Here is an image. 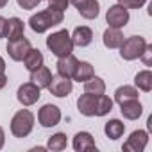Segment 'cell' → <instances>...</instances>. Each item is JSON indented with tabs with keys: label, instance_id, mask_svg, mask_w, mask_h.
Returning a JSON list of instances; mask_svg holds the SVG:
<instances>
[{
	"label": "cell",
	"instance_id": "6da1fadb",
	"mask_svg": "<svg viewBox=\"0 0 152 152\" xmlns=\"http://www.w3.org/2000/svg\"><path fill=\"white\" fill-rule=\"evenodd\" d=\"M63 20H64V13L48 7V9H45V11H39V13L32 15V16L29 18V25H31V29H32L34 32L41 34V32H47L48 29H52V27L63 23Z\"/></svg>",
	"mask_w": 152,
	"mask_h": 152
},
{
	"label": "cell",
	"instance_id": "7a4b0ae2",
	"mask_svg": "<svg viewBox=\"0 0 152 152\" xmlns=\"http://www.w3.org/2000/svg\"><path fill=\"white\" fill-rule=\"evenodd\" d=\"M47 48L56 56V57H64L68 54H72L73 50V41H72V36L66 29L63 31H57V32H52L48 38H47Z\"/></svg>",
	"mask_w": 152,
	"mask_h": 152
},
{
	"label": "cell",
	"instance_id": "3957f363",
	"mask_svg": "<svg viewBox=\"0 0 152 152\" xmlns=\"http://www.w3.org/2000/svg\"><path fill=\"white\" fill-rule=\"evenodd\" d=\"M34 129V115L29 109H20L11 118V132L15 138H25Z\"/></svg>",
	"mask_w": 152,
	"mask_h": 152
},
{
	"label": "cell",
	"instance_id": "277c9868",
	"mask_svg": "<svg viewBox=\"0 0 152 152\" xmlns=\"http://www.w3.org/2000/svg\"><path fill=\"white\" fill-rule=\"evenodd\" d=\"M145 47H147L145 38H141V36H131V38H127V39H124V43H122L118 48H120L122 59H125V61H134V59H138V57L143 54Z\"/></svg>",
	"mask_w": 152,
	"mask_h": 152
},
{
	"label": "cell",
	"instance_id": "5b68a950",
	"mask_svg": "<svg viewBox=\"0 0 152 152\" xmlns=\"http://www.w3.org/2000/svg\"><path fill=\"white\" fill-rule=\"evenodd\" d=\"M106 22L109 23V27H115V29L125 27L129 23V9H125L120 4L111 6L106 13Z\"/></svg>",
	"mask_w": 152,
	"mask_h": 152
},
{
	"label": "cell",
	"instance_id": "8992f818",
	"mask_svg": "<svg viewBox=\"0 0 152 152\" xmlns=\"http://www.w3.org/2000/svg\"><path fill=\"white\" fill-rule=\"evenodd\" d=\"M47 90L54 95V97H59V99H63V97H66L68 93H72V90H73V83H72V79H68V77H63V75H52V81H50V84L47 86Z\"/></svg>",
	"mask_w": 152,
	"mask_h": 152
},
{
	"label": "cell",
	"instance_id": "52a82bcc",
	"mask_svg": "<svg viewBox=\"0 0 152 152\" xmlns=\"http://www.w3.org/2000/svg\"><path fill=\"white\" fill-rule=\"evenodd\" d=\"M31 41L25 36H20L16 39H9L7 43V54L13 61H23V57L27 56V52L31 50Z\"/></svg>",
	"mask_w": 152,
	"mask_h": 152
},
{
	"label": "cell",
	"instance_id": "ba28073f",
	"mask_svg": "<svg viewBox=\"0 0 152 152\" xmlns=\"http://www.w3.org/2000/svg\"><path fill=\"white\" fill-rule=\"evenodd\" d=\"M147 143H148V132L138 129V131H132L131 132V136L124 143L122 150L124 152H141L147 147Z\"/></svg>",
	"mask_w": 152,
	"mask_h": 152
},
{
	"label": "cell",
	"instance_id": "9c48e42d",
	"mask_svg": "<svg viewBox=\"0 0 152 152\" xmlns=\"http://www.w3.org/2000/svg\"><path fill=\"white\" fill-rule=\"evenodd\" d=\"M39 97H41L39 88H38L34 83H25V84H22V86L18 88V91H16V99H18V102L23 104V106H32V104H36V102L39 100Z\"/></svg>",
	"mask_w": 152,
	"mask_h": 152
},
{
	"label": "cell",
	"instance_id": "30bf717a",
	"mask_svg": "<svg viewBox=\"0 0 152 152\" xmlns=\"http://www.w3.org/2000/svg\"><path fill=\"white\" fill-rule=\"evenodd\" d=\"M38 122L43 127H54L61 122V109L54 104H45L38 113Z\"/></svg>",
	"mask_w": 152,
	"mask_h": 152
},
{
	"label": "cell",
	"instance_id": "8fae6325",
	"mask_svg": "<svg viewBox=\"0 0 152 152\" xmlns=\"http://www.w3.org/2000/svg\"><path fill=\"white\" fill-rule=\"evenodd\" d=\"M73 150L75 152H91V150H97L93 136L90 132H86V131L77 132L73 136Z\"/></svg>",
	"mask_w": 152,
	"mask_h": 152
},
{
	"label": "cell",
	"instance_id": "7c38bea8",
	"mask_svg": "<svg viewBox=\"0 0 152 152\" xmlns=\"http://www.w3.org/2000/svg\"><path fill=\"white\" fill-rule=\"evenodd\" d=\"M77 57L75 56H72V54H68V56H64V57H59L57 59V73L59 75H63V77H68V79H72L73 77V72H75V68H77Z\"/></svg>",
	"mask_w": 152,
	"mask_h": 152
},
{
	"label": "cell",
	"instance_id": "4fadbf2b",
	"mask_svg": "<svg viewBox=\"0 0 152 152\" xmlns=\"http://www.w3.org/2000/svg\"><path fill=\"white\" fill-rule=\"evenodd\" d=\"M120 113L127 120H138L141 116V113H143V106H141V102L138 99L127 100V102H122L120 104Z\"/></svg>",
	"mask_w": 152,
	"mask_h": 152
},
{
	"label": "cell",
	"instance_id": "5bb4252c",
	"mask_svg": "<svg viewBox=\"0 0 152 152\" xmlns=\"http://www.w3.org/2000/svg\"><path fill=\"white\" fill-rule=\"evenodd\" d=\"M97 97L91 93H84L77 99V109L84 116H95V106H97Z\"/></svg>",
	"mask_w": 152,
	"mask_h": 152
},
{
	"label": "cell",
	"instance_id": "9a60e30c",
	"mask_svg": "<svg viewBox=\"0 0 152 152\" xmlns=\"http://www.w3.org/2000/svg\"><path fill=\"white\" fill-rule=\"evenodd\" d=\"M72 41H73V47H88L93 41V31L86 25L75 27L72 34Z\"/></svg>",
	"mask_w": 152,
	"mask_h": 152
},
{
	"label": "cell",
	"instance_id": "2e32d148",
	"mask_svg": "<svg viewBox=\"0 0 152 152\" xmlns=\"http://www.w3.org/2000/svg\"><path fill=\"white\" fill-rule=\"evenodd\" d=\"M50 81H52V72L43 64L39 68H36L34 72H31V83H34L39 90L47 88L50 84Z\"/></svg>",
	"mask_w": 152,
	"mask_h": 152
},
{
	"label": "cell",
	"instance_id": "e0dca14e",
	"mask_svg": "<svg viewBox=\"0 0 152 152\" xmlns=\"http://www.w3.org/2000/svg\"><path fill=\"white\" fill-rule=\"evenodd\" d=\"M102 41L107 48H118L122 43H124V34L120 29H115V27H107L104 31V36H102Z\"/></svg>",
	"mask_w": 152,
	"mask_h": 152
},
{
	"label": "cell",
	"instance_id": "ac0fdd59",
	"mask_svg": "<svg viewBox=\"0 0 152 152\" xmlns=\"http://www.w3.org/2000/svg\"><path fill=\"white\" fill-rule=\"evenodd\" d=\"M95 75V72H93V66H91V63H88V61H79L77 63V68H75V72H73V81H79V83H84V81H88V79H91Z\"/></svg>",
	"mask_w": 152,
	"mask_h": 152
},
{
	"label": "cell",
	"instance_id": "d6986e66",
	"mask_svg": "<svg viewBox=\"0 0 152 152\" xmlns=\"http://www.w3.org/2000/svg\"><path fill=\"white\" fill-rule=\"evenodd\" d=\"M104 132H106V136H107L109 140H118V138H122L124 132H125V124L120 122V120H116V118H113V120H109V122L104 125Z\"/></svg>",
	"mask_w": 152,
	"mask_h": 152
},
{
	"label": "cell",
	"instance_id": "ffe728a7",
	"mask_svg": "<svg viewBox=\"0 0 152 152\" xmlns=\"http://www.w3.org/2000/svg\"><path fill=\"white\" fill-rule=\"evenodd\" d=\"M23 64L29 72H34L36 68H39L43 64V54L39 48H31L27 52V56L23 57Z\"/></svg>",
	"mask_w": 152,
	"mask_h": 152
},
{
	"label": "cell",
	"instance_id": "44dd1931",
	"mask_svg": "<svg viewBox=\"0 0 152 152\" xmlns=\"http://www.w3.org/2000/svg\"><path fill=\"white\" fill-rule=\"evenodd\" d=\"M138 97H140V93H138V88H134V86H120L115 91V102L116 104H122V102H127V100H134Z\"/></svg>",
	"mask_w": 152,
	"mask_h": 152
},
{
	"label": "cell",
	"instance_id": "7402d4cb",
	"mask_svg": "<svg viewBox=\"0 0 152 152\" xmlns=\"http://www.w3.org/2000/svg\"><path fill=\"white\" fill-rule=\"evenodd\" d=\"M134 84L138 90L148 93L152 90V72L150 70H141L136 73V77H134Z\"/></svg>",
	"mask_w": 152,
	"mask_h": 152
},
{
	"label": "cell",
	"instance_id": "603a6c76",
	"mask_svg": "<svg viewBox=\"0 0 152 152\" xmlns=\"http://www.w3.org/2000/svg\"><path fill=\"white\" fill-rule=\"evenodd\" d=\"M23 22L20 20V18H16V16H13V18H9L7 20V31H6V38L7 39H16V38H20V36H23Z\"/></svg>",
	"mask_w": 152,
	"mask_h": 152
},
{
	"label": "cell",
	"instance_id": "cb8c5ba5",
	"mask_svg": "<svg viewBox=\"0 0 152 152\" xmlns=\"http://www.w3.org/2000/svg\"><path fill=\"white\" fill-rule=\"evenodd\" d=\"M106 91V83L100 77H93L84 81V93H91V95H102Z\"/></svg>",
	"mask_w": 152,
	"mask_h": 152
},
{
	"label": "cell",
	"instance_id": "d4e9b609",
	"mask_svg": "<svg viewBox=\"0 0 152 152\" xmlns=\"http://www.w3.org/2000/svg\"><path fill=\"white\" fill-rule=\"evenodd\" d=\"M77 11H79V15H81L83 18H86V20H95V18L99 16V13H100V4H99V0H90L88 4H84V6L79 7Z\"/></svg>",
	"mask_w": 152,
	"mask_h": 152
},
{
	"label": "cell",
	"instance_id": "484cf974",
	"mask_svg": "<svg viewBox=\"0 0 152 152\" xmlns=\"http://www.w3.org/2000/svg\"><path fill=\"white\" fill-rule=\"evenodd\" d=\"M66 134L64 132H56L48 138V143H47V148L48 150H54V152H61L66 148Z\"/></svg>",
	"mask_w": 152,
	"mask_h": 152
},
{
	"label": "cell",
	"instance_id": "4316f807",
	"mask_svg": "<svg viewBox=\"0 0 152 152\" xmlns=\"http://www.w3.org/2000/svg\"><path fill=\"white\" fill-rule=\"evenodd\" d=\"M113 109V100L107 95H99L97 97V106H95V116H106Z\"/></svg>",
	"mask_w": 152,
	"mask_h": 152
},
{
	"label": "cell",
	"instance_id": "83f0119b",
	"mask_svg": "<svg viewBox=\"0 0 152 152\" xmlns=\"http://www.w3.org/2000/svg\"><path fill=\"white\" fill-rule=\"evenodd\" d=\"M118 4L125 9H140L147 4V0H118Z\"/></svg>",
	"mask_w": 152,
	"mask_h": 152
},
{
	"label": "cell",
	"instance_id": "f1b7e54d",
	"mask_svg": "<svg viewBox=\"0 0 152 152\" xmlns=\"http://www.w3.org/2000/svg\"><path fill=\"white\" fill-rule=\"evenodd\" d=\"M68 6H70L68 0H48V7H52L56 11H61V13H64L68 9Z\"/></svg>",
	"mask_w": 152,
	"mask_h": 152
},
{
	"label": "cell",
	"instance_id": "f546056e",
	"mask_svg": "<svg viewBox=\"0 0 152 152\" xmlns=\"http://www.w3.org/2000/svg\"><path fill=\"white\" fill-rule=\"evenodd\" d=\"M18 2V6L22 7V9H34V7H38V4L41 2V0H16Z\"/></svg>",
	"mask_w": 152,
	"mask_h": 152
},
{
	"label": "cell",
	"instance_id": "4dcf8cb0",
	"mask_svg": "<svg viewBox=\"0 0 152 152\" xmlns=\"http://www.w3.org/2000/svg\"><path fill=\"white\" fill-rule=\"evenodd\" d=\"M150 56H152V45H147V47H145V50H143V54L140 56L147 66H150V64H152V57H150Z\"/></svg>",
	"mask_w": 152,
	"mask_h": 152
},
{
	"label": "cell",
	"instance_id": "1f68e13d",
	"mask_svg": "<svg viewBox=\"0 0 152 152\" xmlns=\"http://www.w3.org/2000/svg\"><path fill=\"white\" fill-rule=\"evenodd\" d=\"M6 31H7V18L0 16V38H6Z\"/></svg>",
	"mask_w": 152,
	"mask_h": 152
},
{
	"label": "cell",
	"instance_id": "d6a6232c",
	"mask_svg": "<svg viewBox=\"0 0 152 152\" xmlns=\"http://www.w3.org/2000/svg\"><path fill=\"white\" fill-rule=\"evenodd\" d=\"M7 86V75L4 72H0V90H4Z\"/></svg>",
	"mask_w": 152,
	"mask_h": 152
},
{
	"label": "cell",
	"instance_id": "836d02e7",
	"mask_svg": "<svg viewBox=\"0 0 152 152\" xmlns=\"http://www.w3.org/2000/svg\"><path fill=\"white\" fill-rule=\"evenodd\" d=\"M68 2H70V4H73L75 7H77V9H79V7H83L84 4H88V2H90V0H68Z\"/></svg>",
	"mask_w": 152,
	"mask_h": 152
},
{
	"label": "cell",
	"instance_id": "e575fe53",
	"mask_svg": "<svg viewBox=\"0 0 152 152\" xmlns=\"http://www.w3.org/2000/svg\"><path fill=\"white\" fill-rule=\"evenodd\" d=\"M4 143H6V132H4L2 127H0V148L4 147Z\"/></svg>",
	"mask_w": 152,
	"mask_h": 152
},
{
	"label": "cell",
	"instance_id": "d590c367",
	"mask_svg": "<svg viewBox=\"0 0 152 152\" xmlns=\"http://www.w3.org/2000/svg\"><path fill=\"white\" fill-rule=\"evenodd\" d=\"M0 72H6V61L2 56H0Z\"/></svg>",
	"mask_w": 152,
	"mask_h": 152
},
{
	"label": "cell",
	"instance_id": "8d00e7d4",
	"mask_svg": "<svg viewBox=\"0 0 152 152\" xmlns=\"http://www.w3.org/2000/svg\"><path fill=\"white\" fill-rule=\"evenodd\" d=\"M7 2H9V0H0V9L6 7V6H7Z\"/></svg>",
	"mask_w": 152,
	"mask_h": 152
}]
</instances>
